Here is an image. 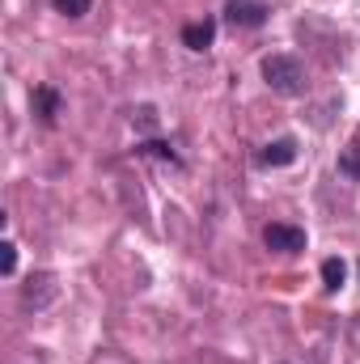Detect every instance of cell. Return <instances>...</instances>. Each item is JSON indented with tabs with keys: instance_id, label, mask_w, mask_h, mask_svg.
<instances>
[{
	"instance_id": "obj_1",
	"label": "cell",
	"mask_w": 360,
	"mask_h": 364,
	"mask_svg": "<svg viewBox=\"0 0 360 364\" xmlns=\"http://www.w3.org/2000/svg\"><path fill=\"white\" fill-rule=\"evenodd\" d=\"M263 81H268V90L284 93V97H297V93H305V64L297 60V55H284V51H275V55H263Z\"/></svg>"
},
{
	"instance_id": "obj_2",
	"label": "cell",
	"mask_w": 360,
	"mask_h": 364,
	"mask_svg": "<svg viewBox=\"0 0 360 364\" xmlns=\"http://www.w3.org/2000/svg\"><path fill=\"white\" fill-rule=\"evenodd\" d=\"M268 4H259V0H229L225 4V21L233 26V30H259V26H268Z\"/></svg>"
},
{
	"instance_id": "obj_3",
	"label": "cell",
	"mask_w": 360,
	"mask_h": 364,
	"mask_svg": "<svg viewBox=\"0 0 360 364\" xmlns=\"http://www.w3.org/2000/svg\"><path fill=\"white\" fill-rule=\"evenodd\" d=\"M263 242H268V250L297 255V250H305V229H297V225H268L263 229Z\"/></svg>"
},
{
	"instance_id": "obj_4",
	"label": "cell",
	"mask_w": 360,
	"mask_h": 364,
	"mask_svg": "<svg viewBox=\"0 0 360 364\" xmlns=\"http://www.w3.org/2000/svg\"><path fill=\"white\" fill-rule=\"evenodd\" d=\"M30 106H34V114H38L43 127H55V119H60V110H64V97H60L55 85H38V90L30 93Z\"/></svg>"
},
{
	"instance_id": "obj_5",
	"label": "cell",
	"mask_w": 360,
	"mask_h": 364,
	"mask_svg": "<svg viewBox=\"0 0 360 364\" xmlns=\"http://www.w3.org/2000/svg\"><path fill=\"white\" fill-rule=\"evenodd\" d=\"M297 161V140L292 136H280V140H271L268 149L259 153V166H271V170H280V166H292Z\"/></svg>"
},
{
	"instance_id": "obj_6",
	"label": "cell",
	"mask_w": 360,
	"mask_h": 364,
	"mask_svg": "<svg viewBox=\"0 0 360 364\" xmlns=\"http://www.w3.org/2000/svg\"><path fill=\"white\" fill-rule=\"evenodd\" d=\"M212 38H216V21H212V17L186 21V26H182V47H191V51H208Z\"/></svg>"
},
{
	"instance_id": "obj_7",
	"label": "cell",
	"mask_w": 360,
	"mask_h": 364,
	"mask_svg": "<svg viewBox=\"0 0 360 364\" xmlns=\"http://www.w3.org/2000/svg\"><path fill=\"white\" fill-rule=\"evenodd\" d=\"M344 279H348V263H344V259H327V263H322V288H327V292H339Z\"/></svg>"
},
{
	"instance_id": "obj_8",
	"label": "cell",
	"mask_w": 360,
	"mask_h": 364,
	"mask_svg": "<svg viewBox=\"0 0 360 364\" xmlns=\"http://www.w3.org/2000/svg\"><path fill=\"white\" fill-rule=\"evenodd\" d=\"M136 157H157V161H170V166H179V153H174L166 140H144V144H136Z\"/></svg>"
},
{
	"instance_id": "obj_9",
	"label": "cell",
	"mask_w": 360,
	"mask_h": 364,
	"mask_svg": "<svg viewBox=\"0 0 360 364\" xmlns=\"http://www.w3.org/2000/svg\"><path fill=\"white\" fill-rule=\"evenodd\" d=\"M339 174L360 178V140L352 144V149H344V153H339Z\"/></svg>"
},
{
	"instance_id": "obj_10",
	"label": "cell",
	"mask_w": 360,
	"mask_h": 364,
	"mask_svg": "<svg viewBox=\"0 0 360 364\" xmlns=\"http://www.w3.org/2000/svg\"><path fill=\"white\" fill-rule=\"evenodd\" d=\"M90 4H93V0H51V9H55V13H64V17H85V13H90Z\"/></svg>"
},
{
	"instance_id": "obj_11",
	"label": "cell",
	"mask_w": 360,
	"mask_h": 364,
	"mask_svg": "<svg viewBox=\"0 0 360 364\" xmlns=\"http://www.w3.org/2000/svg\"><path fill=\"white\" fill-rule=\"evenodd\" d=\"M132 123H136L140 132H153V127H157V110H153V106H136V110H132Z\"/></svg>"
},
{
	"instance_id": "obj_12",
	"label": "cell",
	"mask_w": 360,
	"mask_h": 364,
	"mask_svg": "<svg viewBox=\"0 0 360 364\" xmlns=\"http://www.w3.org/2000/svg\"><path fill=\"white\" fill-rule=\"evenodd\" d=\"M0 272H4V275L17 272V246H13V242H4V246H0Z\"/></svg>"
}]
</instances>
